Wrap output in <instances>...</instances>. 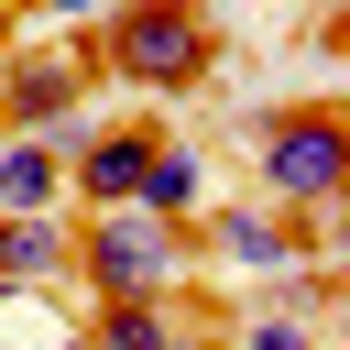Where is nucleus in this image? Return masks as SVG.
<instances>
[{
  "label": "nucleus",
  "instance_id": "nucleus-14",
  "mask_svg": "<svg viewBox=\"0 0 350 350\" xmlns=\"http://www.w3.org/2000/svg\"><path fill=\"white\" fill-rule=\"evenodd\" d=\"M0 306H11V295H0Z\"/></svg>",
  "mask_w": 350,
  "mask_h": 350
},
{
  "label": "nucleus",
  "instance_id": "nucleus-1",
  "mask_svg": "<svg viewBox=\"0 0 350 350\" xmlns=\"http://www.w3.org/2000/svg\"><path fill=\"white\" fill-rule=\"evenodd\" d=\"M241 131H252V164H262V208L328 230L339 197H350V120L328 98H295V109H252Z\"/></svg>",
  "mask_w": 350,
  "mask_h": 350
},
{
  "label": "nucleus",
  "instance_id": "nucleus-10",
  "mask_svg": "<svg viewBox=\"0 0 350 350\" xmlns=\"http://www.w3.org/2000/svg\"><path fill=\"white\" fill-rule=\"evenodd\" d=\"M273 295H262V317H295V328H317V306L339 295V273L328 262H284V273H262Z\"/></svg>",
  "mask_w": 350,
  "mask_h": 350
},
{
  "label": "nucleus",
  "instance_id": "nucleus-2",
  "mask_svg": "<svg viewBox=\"0 0 350 350\" xmlns=\"http://www.w3.org/2000/svg\"><path fill=\"white\" fill-rule=\"evenodd\" d=\"M88 55H98L120 88H142V98H186V88H208V66H219V22H208V0H120Z\"/></svg>",
  "mask_w": 350,
  "mask_h": 350
},
{
  "label": "nucleus",
  "instance_id": "nucleus-15",
  "mask_svg": "<svg viewBox=\"0 0 350 350\" xmlns=\"http://www.w3.org/2000/svg\"><path fill=\"white\" fill-rule=\"evenodd\" d=\"M0 11H11V0H0Z\"/></svg>",
  "mask_w": 350,
  "mask_h": 350
},
{
  "label": "nucleus",
  "instance_id": "nucleus-13",
  "mask_svg": "<svg viewBox=\"0 0 350 350\" xmlns=\"http://www.w3.org/2000/svg\"><path fill=\"white\" fill-rule=\"evenodd\" d=\"M98 11H120V0H98Z\"/></svg>",
  "mask_w": 350,
  "mask_h": 350
},
{
  "label": "nucleus",
  "instance_id": "nucleus-4",
  "mask_svg": "<svg viewBox=\"0 0 350 350\" xmlns=\"http://www.w3.org/2000/svg\"><path fill=\"white\" fill-rule=\"evenodd\" d=\"M88 77H98L88 44H11V55H0V131H55V120H77V109H88Z\"/></svg>",
  "mask_w": 350,
  "mask_h": 350
},
{
  "label": "nucleus",
  "instance_id": "nucleus-12",
  "mask_svg": "<svg viewBox=\"0 0 350 350\" xmlns=\"http://www.w3.org/2000/svg\"><path fill=\"white\" fill-rule=\"evenodd\" d=\"M55 350H88V339H55Z\"/></svg>",
  "mask_w": 350,
  "mask_h": 350
},
{
  "label": "nucleus",
  "instance_id": "nucleus-8",
  "mask_svg": "<svg viewBox=\"0 0 350 350\" xmlns=\"http://www.w3.org/2000/svg\"><path fill=\"white\" fill-rule=\"evenodd\" d=\"M66 208V153L44 131H0V219H44Z\"/></svg>",
  "mask_w": 350,
  "mask_h": 350
},
{
  "label": "nucleus",
  "instance_id": "nucleus-6",
  "mask_svg": "<svg viewBox=\"0 0 350 350\" xmlns=\"http://www.w3.org/2000/svg\"><path fill=\"white\" fill-rule=\"evenodd\" d=\"M197 219H208V252H219V262H241V273L317 262V252H306V230H295L284 208H262V197H241V208H197Z\"/></svg>",
  "mask_w": 350,
  "mask_h": 350
},
{
  "label": "nucleus",
  "instance_id": "nucleus-5",
  "mask_svg": "<svg viewBox=\"0 0 350 350\" xmlns=\"http://www.w3.org/2000/svg\"><path fill=\"white\" fill-rule=\"evenodd\" d=\"M153 120H98L77 153H66V197L77 208H131V186H142V164H153Z\"/></svg>",
  "mask_w": 350,
  "mask_h": 350
},
{
  "label": "nucleus",
  "instance_id": "nucleus-11",
  "mask_svg": "<svg viewBox=\"0 0 350 350\" xmlns=\"http://www.w3.org/2000/svg\"><path fill=\"white\" fill-rule=\"evenodd\" d=\"M230 350H317V328H295V317H241Z\"/></svg>",
  "mask_w": 350,
  "mask_h": 350
},
{
  "label": "nucleus",
  "instance_id": "nucleus-9",
  "mask_svg": "<svg viewBox=\"0 0 350 350\" xmlns=\"http://www.w3.org/2000/svg\"><path fill=\"white\" fill-rule=\"evenodd\" d=\"M131 208H142V219H175V230H197V208H208V153H197V142H153V164H142Z\"/></svg>",
  "mask_w": 350,
  "mask_h": 350
},
{
  "label": "nucleus",
  "instance_id": "nucleus-16",
  "mask_svg": "<svg viewBox=\"0 0 350 350\" xmlns=\"http://www.w3.org/2000/svg\"><path fill=\"white\" fill-rule=\"evenodd\" d=\"M0 55H11V44H0Z\"/></svg>",
  "mask_w": 350,
  "mask_h": 350
},
{
  "label": "nucleus",
  "instance_id": "nucleus-7",
  "mask_svg": "<svg viewBox=\"0 0 350 350\" xmlns=\"http://www.w3.org/2000/svg\"><path fill=\"white\" fill-rule=\"evenodd\" d=\"M88 350H219V339L186 295H120V306L88 317Z\"/></svg>",
  "mask_w": 350,
  "mask_h": 350
},
{
  "label": "nucleus",
  "instance_id": "nucleus-3",
  "mask_svg": "<svg viewBox=\"0 0 350 350\" xmlns=\"http://www.w3.org/2000/svg\"><path fill=\"white\" fill-rule=\"evenodd\" d=\"M66 273H88L98 306H120V295H186V230L142 219V208H88Z\"/></svg>",
  "mask_w": 350,
  "mask_h": 350
}]
</instances>
